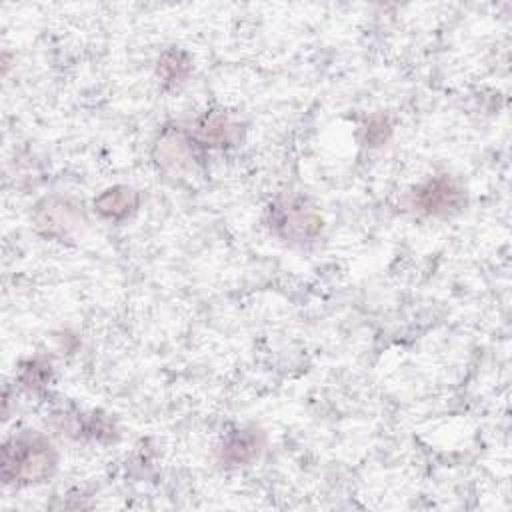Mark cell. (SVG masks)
Wrapping results in <instances>:
<instances>
[{
  "instance_id": "obj_1",
  "label": "cell",
  "mask_w": 512,
  "mask_h": 512,
  "mask_svg": "<svg viewBox=\"0 0 512 512\" xmlns=\"http://www.w3.org/2000/svg\"><path fill=\"white\" fill-rule=\"evenodd\" d=\"M58 464V454L48 438L38 432H22L2 446V480L6 484L30 486L46 482Z\"/></svg>"
},
{
  "instance_id": "obj_2",
  "label": "cell",
  "mask_w": 512,
  "mask_h": 512,
  "mask_svg": "<svg viewBox=\"0 0 512 512\" xmlns=\"http://www.w3.org/2000/svg\"><path fill=\"white\" fill-rule=\"evenodd\" d=\"M464 204V190L448 176H436L414 192V206L428 216L458 212Z\"/></svg>"
},
{
  "instance_id": "obj_3",
  "label": "cell",
  "mask_w": 512,
  "mask_h": 512,
  "mask_svg": "<svg viewBox=\"0 0 512 512\" xmlns=\"http://www.w3.org/2000/svg\"><path fill=\"white\" fill-rule=\"evenodd\" d=\"M272 224L274 228H278L282 236L294 240H308L316 236L322 228V220L318 218V214L312 208H308L302 200H288L276 206Z\"/></svg>"
},
{
  "instance_id": "obj_4",
  "label": "cell",
  "mask_w": 512,
  "mask_h": 512,
  "mask_svg": "<svg viewBox=\"0 0 512 512\" xmlns=\"http://www.w3.org/2000/svg\"><path fill=\"white\" fill-rule=\"evenodd\" d=\"M194 138L184 130L166 128L154 144V160L162 170L180 172L194 164Z\"/></svg>"
},
{
  "instance_id": "obj_5",
  "label": "cell",
  "mask_w": 512,
  "mask_h": 512,
  "mask_svg": "<svg viewBox=\"0 0 512 512\" xmlns=\"http://www.w3.org/2000/svg\"><path fill=\"white\" fill-rule=\"evenodd\" d=\"M190 136L200 146L226 148L240 142L242 126L224 112H206L202 118H198Z\"/></svg>"
},
{
  "instance_id": "obj_6",
  "label": "cell",
  "mask_w": 512,
  "mask_h": 512,
  "mask_svg": "<svg viewBox=\"0 0 512 512\" xmlns=\"http://www.w3.org/2000/svg\"><path fill=\"white\" fill-rule=\"evenodd\" d=\"M262 448V438L256 430H236L226 436L222 448H220V458L222 462L230 466H244L250 464Z\"/></svg>"
},
{
  "instance_id": "obj_7",
  "label": "cell",
  "mask_w": 512,
  "mask_h": 512,
  "mask_svg": "<svg viewBox=\"0 0 512 512\" xmlns=\"http://www.w3.org/2000/svg\"><path fill=\"white\" fill-rule=\"evenodd\" d=\"M136 206H138V194L128 186L108 188L94 198L96 212L110 220L128 218L136 210Z\"/></svg>"
},
{
  "instance_id": "obj_8",
  "label": "cell",
  "mask_w": 512,
  "mask_h": 512,
  "mask_svg": "<svg viewBox=\"0 0 512 512\" xmlns=\"http://www.w3.org/2000/svg\"><path fill=\"white\" fill-rule=\"evenodd\" d=\"M34 220L36 226L44 230L48 236H56L66 234L76 224V212L66 202L44 200L42 204H38Z\"/></svg>"
},
{
  "instance_id": "obj_9",
  "label": "cell",
  "mask_w": 512,
  "mask_h": 512,
  "mask_svg": "<svg viewBox=\"0 0 512 512\" xmlns=\"http://www.w3.org/2000/svg\"><path fill=\"white\" fill-rule=\"evenodd\" d=\"M192 70V62L184 50L170 48L158 60V76L162 78L164 86H178L182 84Z\"/></svg>"
},
{
  "instance_id": "obj_10",
  "label": "cell",
  "mask_w": 512,
  "mask_h": 512,
  "mask_svg": "<svg viewBox=\"0 0 512 512\" xmlns=\"http://www.w3.org/2000/svg\"><path fill=\"white\" fill-rule=\"evenodd\" d=\"M46 364H40L38 360H30L26 366H24V372H22V380L28 384V386H40L44 380H46Z\"/></svg>"
}]
</instances>
